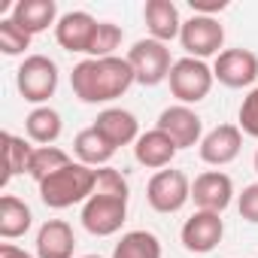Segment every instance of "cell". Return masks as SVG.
Masks as SVG:
<instances>
[{"label":"cell","instance_id":"obj_33","mask_svg":"<svg viewBox=\"0 0 258 258\" xmlns=\"http://www.w3.org/2000/svg\"><path fill=\"white\" fill-rule=\"evenodd\" d=\"M255 173H258V152H255Z\"/></svg>","mask_w":258,"mask_h":258},{"label":"cell","instance_id":"obj_9","mask_svg":"<svg viewBox=\"0 0 258 258\" xmlns=\"http://www.w3.org/2000/svg\"><path fill=\"white\" fill-rule=\"evenodd\" d=\"M225 237V222H222V213H210V210H198L191 219H185L182 231H179V240L182 246L191 252V255H207L213 252Z\"/></svg>","mask_w":258,"mask_h":258},{"label":"cell","instance_id":"obj_7","mask_svg":"<svg viewBox=\"0 0 258 258\" xmlns=\"http://www.w3.org/2000/svg\"><path fill=\"white\" fill-rule=\"evenodd\" d=\"M127 219V198L91 195L82 204V228L94 237H112Z\"/></svg>","mask_w":258,"mask_h":258},{"label":"cell","instance_id":"obj_23","mask_svg":"<svg viewBox=\"0 0 258 258\" xmlns=\"http://www.w3.org/2000/svg\"><path fill=\"white\" fill-rule=\"evenodd\" d=\"M112 258H161V240L152 231H127L115 243Z\"/></svg>","mask_w":258,"mask_h":258},{"label":"cell","instance_id":"obj_32","mask_svg":"<svg viewBox=\"0 0 258 258\" xmlns=\"http://www.w3.org/2000/svg\"><path fill=\"white\" fill-rule=\"evenodd\" d=\"M0 258H34V255L19 249V246H13V243H4V246H0Z\"/></svg>","mask_w":258,"mask_h":258},{"label":"cell","instance_id":"obj_24","mask_svg":"<svg viewBox=\"0 0 258 258\" xmlns=\"http://www.w3.org/2000/svg\"><path fill=\"white\" fill-rule=\"evenodd\" d=\"M73 158L64 152V149H58V146H37L34 149V155H31V164H28V176L40 185L43 179H49L52 173H58L61 167H67Z\"/></svg>","mask_w":258,"mask_h":258},{"label":"cell","instance_id":"obj_18","mask_svg":"<svg viewBox=\"0 0 258 258\" xmlns=\"http://www.w3.org/2000/svg\"><path fill=\"white\" fill-rule=\"evenodd\" d=\"M25 34H43L52 25H58V4L55 0H19L10 16Z\"/></svg>","mask_w":258,"mask_h":258},{"label":"cell","instance_id":"obj_3","mask_svg":"<svg viewBox=\"0 0 258 258\" xmlns=\"http://www.w3.org/2000/svg\"><path fill=\"white\" fill-rule=\"evenodd\" d=\"M16 85L28 103H46L58 91V64L46 55H28L16 70Z\"/></svg>","mask_w":258,"mask_h":258},{"label":"cell","instance_id":"obj_11","mask_svg":"<svg viewBox=\"0 0 258 258\" xmlns=\"http://www.w3.org/2000/svg\"><path fill=\"white\" fill-rule=\"evenodd\" d=\"M213 76L225 88H249L258 79V55L249 49H225L213 64Z\"/></svg>","mask_w":258,"mask_h":258},{"label":"cell","instance_id":"obj_10","mask_svg":"<svg viewBox=\"0 0 258 258\" xmlns=\"http://www.w3.org/2000/svg\"><path fill=\"white\" fill-rule=\"evenodd\" d=\"M158 131H164L179 149H191V146H201L204 140V121L201 115L185 106V103H176V106H167L161 115H158Z\"/></svg>","mask_w":258,"mask_h":258},{"label":"cell","instance_id":"obj_28","mask_svg":"<svg viewBox=\"0 0 258 258\" xmlns=\"http://www.w3.org/2000/svg\"><path fill=\"white\" fill-rule=\"evenodd\" d=\"M237 127H240L246 137H255L258 140V85L243 97L240 112H237Z\"/></svg>","mask_w":258,"mask_h":258},{"label":"cell","instance_id":"obj_1","mask_svg":"<svg viewBox=\"0 0 258 258\" xmlns=\"http://www.w3.org/2000/svg\"><path fill=\"white\" fill-rule=\"evenodd\" d=\"M134 70L127 64V58H85L73 67L70 73V88L82 103H109L115 97H121L131 88Z\"/></svg>","mask_w":258,"mask_h":258},{"label":"cell","instance_id":"obj_20","mask_svg":"<svg viewBox=\"0 0 258 258\" xmlns=\"http://www.w3.org/2000/svg\"><path fill=\"white\" fill-rule=\"evenodd\" d=\"M73 152H76L79 164H88V167H97V170H100V167H109V161H112V155H115V146L91 124V127H85V131L76 134Z\"/></svg>","mask_w":258,"mask_h":258},{"label":"cell","instance_id":"obj_16","mask_svg":"<svg viewBox=\"0 0 258 258\" xmlns=\"http://www.w3.org/2000/svg\"><path fill=\"white\" fill-rule=\"evenodd\" d=\"M176 152H179V146H176L164 131H158V127L140 134V140L134 143V158H137V164H143V167H149V170H164V167L176 158Z\"/></svg>","mask_w":258,"mask_h":258},{"label":"cell","instance_id":"obj_21","mask_svg":"<svg viewBox=\"0 0 258 258\" xmlns=\"http://www.w3.org/2000/svg\"><path fill=\"white\" fill-rule=\"evenodd\" d=\"M31 222H34V216H31V207L25 201H19L16 195H4V198H0V237H4V240L25 237Z\"/></svg>","mask_w":258,"mask_h":258},{"label":"cell","instance_id":"obj_19","mask_svg":"<svg viewBox=\"0 0 258 258\" xmlns=\"http://www.w3.org/2000/svg\"><path fill=\"white\" fill-rule=\"evenodd\" d=\"M76 237L64 219H49L37 231V258H73Z\"/></svg>","mask_w":258,"mask_h":258},{"label":"cell","instance_id":"obj_4","mask_svg":"<svg viewBox=\"0 0 258 258\" xmlns=\"http://www.w3.org/2000/svg\"><path fill=\"white\" fill-rule=\"evenodd\" d=\"M127 64L134 70V79L140 85H161L170 70H173V61H170V49L167 43H158V40H137L131 49H127Z\"/></svg>","mask_w":258,"mask_h":258},{"label":"cell","instance_id":"obj_15","mask_svg":"<svg viewBox=\"0 0 258 258\" xmlns=\"http://www.w3.org/2000/svg\"><path fill=\"white\" fill-rule=\"evenodd\" d=\"M94 127L118 149V146H131L140 140V121L134 112L127 109H118V106H109L103 109L97 118H94Z\"/></svg>","mask_w":258,"mask_h":258},{"label":"cell","instance_id":"obj_25","mask_svg":"<svg viewBox=\"0 0 258 258\" xmlns=\"http://www.w3.org/2000/svg\"><path fill=\"white\" fill-rule=\"evenodd\" d=\"M37 146H31L25 137H16V134H4V152H7V179L19 176V173H28V164H31V155H34Z\"/></svg>","mask_w":258,"mask_h":258},{"label":"cell","instance_id":"obj_27","mask_svg":"<svg viewBox=\"0 0 258 258\" xmlns=\"http://www.w3.org/2000/svg\"><path fill=\"white\" fill-rule=\"evenodd\" d=\"M25 49H31V34H25L13 19L0 22V52L4 55H25Z\"/></svg>","mask_w":258,"mask_h":258},{"label":"cell","instance_id":"obj_13","mask_svg":"<svg viewBox=\"0 0 258 258\" xmlns=\"http://www.w3.org/2000/svg\"><path fill=\"white\" fill-rule=\"evenodd\" d=\"M97 19L88 16L85 10H73V13H64L55 25V40L61 49L67 52H79V55H88L91 49V40H94V31H97Z\"/></svg>","mask_w":258,"mask_h":258},{"label":"cell","instance_id":"obj_31","mask_svg":"<svg viewBox=\"0 0 258 258\" xmlns=\"http://www.w3.org/2000/svg\"><path fill=\"white\" fill-rule=\"evenodd\" d=\"M188 7L195 10V16H210L216 19V13H222L228 7V0H188Z\"/></svg>","mask_w":258,"mask_h":258},{"label":"cell","instance_id":"obj_17","mask_svg":"<svg viewBox=\"0 0 258 258\" xmlns=\"http://www.w3.org/2000/svg\"><path fill=\"white\" fill-rule=\"evenodd\" d=\"M143 19H146L152 40L158 43H170L182 34V19H179V10L173 0H146Z\"/></svg>","mask_w":258,"mask_h":258},{"label":"cell","instance_id":"obj_14","mask_svg":"<svg viewBox=\"0 0 258 258\" xmlns=\"http://www.w3.org/2000/svg\"><path fill=\"white\" fill-rule=\"evenodd\" d=\"M201 161L204 164H213V167H225V164H231L237 155H240V149H243V131L237 124H219V127H213L210 134H204V140H201Z\"/></svg>","mask_w":258,"mask_h":258},{"label":"cell","instance_id":"obj_12","mask_svg":"<svg viewBox=\"0 0 258 258\" xmlns=\"http://www.w3.org/2000/svg\"><path fill=\"white\" fill-rule=\"evenodd\" d=\"M191 201L198 204V210H210V213H225L234 201V182L228 173L222 170H204L195 182H191Z\"/></svg>","mask_w":258,"mask_h":258},{"label":"cell","instance_id":"obj_6","mask_svg":"<svg viewBox=\"0 0 258 258\" xmlns=\"http://www.w3.org/2000/svg\"><path fill=\"white\" fill-rule=\"evenodd\" d=\"M146 201L155 213H179L191 201V179L182 170H158L146 185Z\"/></svg>","mask_w":258,"mask_h":258},{"label":"cell","instance_id":"obj_29","mask_svg":"<svg viewBox=\"0 0 258 258\" xmlns=\"http://www.w3.org/2000/svg\"><path fill=\"white\" fill-rule=\"evenodd\" d=\"M94 195L127 198V179H124L121 170H115V167H100V170H97V182H94Z\"/></svg>","mask_w":258,"mask_h":258},{"label":"cell","instance_id":"obj_2","mask_svg":"<svg viewBox=\"0 0 258 258\" xmlns=\"http://www.w3.org/2000/svg\"><path fill=\"white\" fill-rule=\"evenodd\" d=\"M94 182H97L94 167L70 161L67 167H61L58 173H52L49 179L40 182V201L52 210H67L73 204H85L94 195Z\"/></svg>","mask_w":258,"mask_h":258},{"label":"cell","instance_id":"obj_26","mask_svg":"<svg viewBox=\"0 0 258 258\" xmlns=\"http://www.w3.org/2000/svg\"><path fill=\"white\" fill-rule=\"evenodd\" d=\"M121 37L124 31L112 22H100L97 31H94V40H91V49H88V58H112V52L121 46Z\"/></svg>","mask_w":258,"mask_h":258},{"label":"cell","instance_id":"obj_8","mask_svg":"<svg viewBox=\"0 0 258 258\" xmlns=\"http://www.w3.org/2000/svg\"><path fill=\"white\" fill-rule=\"evenodd\" d=\"M182 49L188 52V58H219V49L225 46V28L219 25V19L210 16H191L188 22H182V34H179Z\"/></svg>","mask_w":258,"mask_h":258},{"label":"cell","instance_id":"obj_22","mask_svg":"<svg viewBox=\"0 0 258 258\" xmlns=\"http://www.w3.org/2000/svg\"><path fill=\"white\" fill-rule=\"evenodd\" d=\"M61 115H58V109H52V106H37V109H31L28 112V118H25V131H28V137L34 140V143H40V146H52L58 137H61Z\"/></svg>","mask_w":258,"mask_h":258},{"label":"cell","instance_id":"obj_30","mask_svg":"<svg viewBox=\"0 0 258 258\" xmlns=\"http://www.w3.org/2000/svg\"><path fill=\"white\" fill-rule=\"evenodd\" d=\"M237 210H240V216H243L246 222L258 225V182H252V185L243 188V195H240V201H237Z\"/></svg>","mask_w":258,"mask_h":258},{"label":"cell","instance_id":"obj_5","mask_svg":"<svg viewBox=\"0 0 258 258\" xmlns=\"http://www.w3.org/2000/svg\"><path fill=\"white\" fill-rule=\"evenodd\" d=\"M167 82H170V94L179 103L188 106V103H198V100H204L210 94L216 76H213V70L204 61H198V58H179V61H173V70H170Z\"/></svg>","mask_w":258,"mask_h":258},{"label":"cell","instance_id":"obj_34","mask_svg":"<svg viewBox=\"0 0 258 258\" xmlns=\"http://www.w3.org/2000/svg\"><path fill=\"white\" fill-rule=\"evenodd\" d=\"M82 258H100V255H82Z\"/></svg>","mask_w":258,"mask_h":258}]
</instances>
